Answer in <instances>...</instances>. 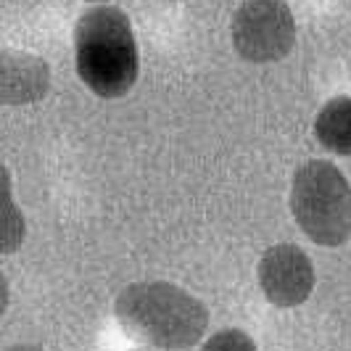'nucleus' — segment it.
<instances>
[{"label": "nucleus", "instance_id": "obj_1", "mask_svg": "<svg viewBox=\"0 0 351 351\" xmlns=\"http://www.w3.org/2000/svg\"><path fill=\"white\" fill-rule=\"evenodd\" d=\"M122 330L156 351H185L209 330V309L175 282L151 280L127 285L114 301Z\"/></svg>", "mask_w": 351, "mask_h": 351}, {"label": "nucleus", "instance_id": "obj_2", "mask_svg": "<svg viewBox=\"0 0 351 351\" xmlns=\"http://www.w3.org/2000/svg\"><path fill=\"white\" fill-rule=\"evenodd\" d=\"M77 74L98 98L114 101L135 88L141 74L132 21L117 5H95L74 27Z\"/></svg>", "mask_w": 351, "mask_h": 351}, {"label": "nucleus", "instance_id": "obj_3", "mask_svg": "<svg viewBox=\"0 0 351 351\" xmlns=\"http://www.w3.org/2000/svg\"><path fill=\"white\" fill-rule=\"evenodd\" d=\"M291 214L301 232L325 248L351 238V182L325 158L301 164L291 182Z\"/></svg>", "mask_w": 351, "mask_h": 351}, {"label": "nucleus", "instance_id": "obj_4", "mask_svg": "<svg viewBox=\"0 0 351 351\" xmlns=\"http://www.w3.org/2000/svg\"><path fill=\"white\" fill-rule=\"evenodd\" d=\"M232 48L248 64H272L296 45V19L285 0H246L230 24Z\"/></svg>", "mask_w": 351, "mask_h": 351}, {"label": "nucleus", "instance_id": "obj_5", "mask_svg": "<svg viewBox=\"0 0 351 351\" xmlns=\"http://www.w3.org/2000/svg\"><path fill=\"white\" fill-rule=\"evenodd\" d=\"M256 280L264 299L278 309H296L309 301L315 291V264L296 243H278L267 248L256 267Z\"/></svg>", "mask_w": 351, "mask_h": 351}, {"label": "nucleus", "instance_id": "obj_6", "mask_svg": "<svg viewBox=\"0 0 351 351\" xmlns=\"http://www.w3.org/2000/svg\"><path fill=\"white\" fill-rule=\"evenodd\" d=\"M51 90V66L35 53L5 48L0 53V101L5 106L37 104Z\"/></svg>", "mask_w": 351, "mask_h": 351}, {"label": "nucleus", "instance_id": "obj_7", "mask_svg": "<svg viewBox=\"0 0 351 351\" xmlns=\"http://www.w3.org/2000/svg\"><path fill=\"white\" fill-rule=\"evenodd\" d=\"M317 143L338 156H351V98L338 95L319 108L315 119Z\"/></svg>", "mask_w": 351, "mask_h": 351}, {"label": "nucleus", "instance_id": "obj_8", "mask_svg": "<svg viewBox=\"0 0 351 351\" xmlns=\"http://www.w3.org/2000/svg\"><path fill=\"white\" fill-rule=\"evenodd\" d=\"M27 235V222L21 211L14 204V188H11V175L3 169V254H14Z\"/></svg>", "mask_w": 351, "mask_h": 351}, {"label": "nucleus", "instance_id": "obj_9", "mask_svg": "<svg viewBox=\"0 0 351 351\" xmlns=\"http://www.w3.org/2000/svg\"><path fill=\"white\" fill-rule=\"evenodd\" d=\"M201 351H259V349H256L254 338L246 330H241V328H225V330L211 333L204 341Z\"/></svg>", "mask_w": 351, "mask_h": 351}, {"label": "nucleus", "instance_id": "obj_10", "mask_svg": "<svg viewBox=\"0 0 351 351\" xmlns=\"http://www.w3.org/2000/svg\"><path fill=\"white\" fill-rule=\"evenodd\" d=\"M8 351H43V349H37V346H29V343H21V346H14V349H8Z\"/></svg>", "mask_w": 351, "mask_h": 351}, {"label": "nucleus", "instance_id": "obj_11", "mask_svg": "<svg viewBox=\"0 0 351 351\" xmlns=\"http://www.w3.org/2000/svg\"><path fill=\"white\" fill-rule=\"evenodd\" d=\"M135 351H156V349H135Z\"/></svg>", "mask_w": 351, "mask_h": 351}, {"label": "nucleus", "instance_id": "obj_12", "mask_svg": "<svg viewBox=\"0 0 351 351\" xmlns=\"http://www.w3.org/2000/svg\"><path fill=\"white\" fill-rule=\"evenodd\" d=\"M90 3H106V0H90Z\"/></svg>", "mask_w": 351, "mask_h": 351}]
</instances>
